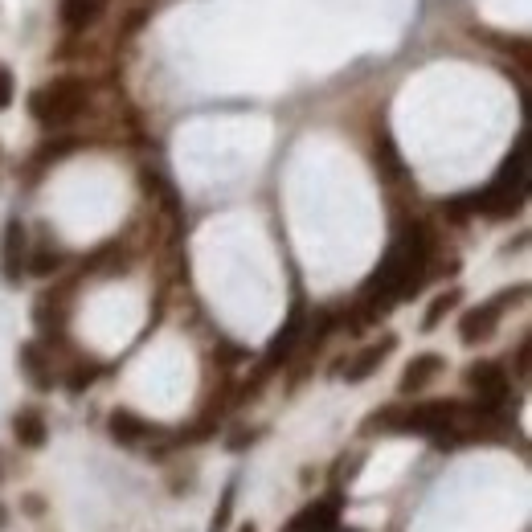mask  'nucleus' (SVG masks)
<instances>
[{
  "label": "nucleus",
  "instance_id": "obj_15",
  "mask_svg": "<svg viewBox=\"0 0 532 532\" xmlns=\"http://www.w3.org/2000/svg\"><path fill=\"white\" fill-rule=\"evenodd\" d=\"M459 299H463V295H459V287H451V291H442V295H438V299L430 303V312H426L422 328H426V332H434V328L442 324V316H447V312H451V307H455Z\"/></svg>",
  "mask_w": 532,
  "mask_h": 532
},
{
  "label": "nucleus",
  "instance_id": "obj_8",
  "mask_svg": "<svg viewBox=\"0 0 532 532\" xmlns=\"http://www.w3.org/2000/svg\"><path fill=\"white\" fill-rule=\"evenodd\" d=\"M393 344H397L393 336H381L377 344L361 348V352H357V357H348V365L340 369V377H344L348 385H357V381H365L369 373H377V369H381V361H385V357H389V352H393Z\"/></svg>",
  "mask_w": 532,
  "mask_h": 532
},
{
  "label": "nucleus",
  "instance_id": "obj_13",
  "mask_svg": "<svg viewBox=\"0 0 532 532\" xmlns=\"http://www.w3.org/2000/svg\"><path fill=\"white\" fill-rule=\"evenodd\" d=\"M21 369L29 373L33 389H54V373H50V365H46V352H41L33 340L21 344Z\"/></svg>",
  "mask_w": 532,
  "mask_h": 532
},
{
  "label": "nucleus",
  "instance_id": "obj_11",
  "mask_svg": "<svg viewBox=\"0 0 532 532\" xmlns=\"http://www.w3.org/2000/svg\"><path fill=\"white\" fill-rule=\"evenodd\" d=\"M438 373H442V357H438V352H418V357L406 365V373H402V393L426 389Z\"/></svg>",
  "mask_w": 532,
  "mask_h": 532
},
{
  "label": "nucleus",
  "instance_id": "obj_18",
  "mask_svg": "<svg viewBox=\"0 0 532 532\" xmlns=\"http://www.w3.org/2000/svg\"><path fill=\"white\" fill-rule=\"evenodd\" d=\"M238 532H258V528H254V524H242V528H238Z\"/></svg>",
  "mask_w": 532,
  "mask_h": 532
},
{
  "label": "nucleus",
  "instance_id": "obj_1",
  "mask_svg": "<svg viewBox=\"0 0 532 532\" xmlns=\"http://www.w3.org/2000/svg\"><path fill=\"white\" fill-rule=\"evenodd\" d=\"M426 262H430V238L414 221V226H406L393 238L385 262L377 266V275L365 283V316L373 320V316L389 312V303L414 295L426 275Z\"/></svg>",
  "mask_w": 532,
  "mask_h": 532
},
{
  "label": "nucleus",
  "instance_id": "obj_12",
  "mask_svg": "<svg viewBox=\"0 0 532 532\" xmlns=\"http://www.w3.org/2000/svg\"><path fill=\"white\" fill-rule=\"evenodd\" d=\"M111 434H115V442L140 447V442L152 434V426H148L140 414H131V410H115V414H111Z\"/></svg>",
  "mask_w": 532,
  "mask_h": 532
},
{
  "label": "nucleus",
  "instance_id": "obj_14",
  "mask_svg": "<svg viewBox=\"0 0 532 532\" xmlns=\"http://www.w3.org/2000/svg\"><path fill=\"white\" fill-rule=\"evenodd\" d=\"M103 9V0H62V25L66 29H86Z\"/></svg>",
  "mask_w": 532,
  "mask_h": 532
},
{
  "label": "nucleus",
  "instance_id": "obj_2",
  "mask_svg": "<svg viewBox=\"0 0 532 532\" xmlns=\"http://www.w3.org/2000/svg\"><path fill=\"white\" fill-rule=\"evenodd\" d=\"M524 193H528V152H524V140H520L516 152L496 172V181L487 185L479 197H471L467 205H475L483 213H512L516 205H524Z\"/></svg>",
  "mask_w": 532,
  "mask_h": 532
},
{
  "label": "nucleus",
  "instance_id": "obj_4",
  "mask_svg": "<svg viewBox=\"0 0 532 532\" xmlns=\"http://www.w3.org/2000/svg\"><path fill=\"white\" fill-rule=\"evenodd\" d=\"M467 385L475 389V397H479V406L475 410H483V414H500V406L508 402V373L496 365V361H479V365H471L467 369Z\"/></svg>",
  "mask_w": 532,
  "mask_h": 532
},
{
  "label": "nucleus",
  "instance_id": "obj_16",
  "mask_svg": "<svg viewBox=\"0 0 532 532\" xmlns=\"http://www.w3.org/2000/svg\"><path fill=\"white\" fill-rule=\"evenodd\" d=\"M234 492H238V487L226 483V496H221V504H217V512H213V520H209V532H226V528H230V516H234Z\"/></svg>",
  "mask_w": 532,
  "mask_h": 532
},
{
  "label": "nucleus",
  "instance_id": "obj_6",
  "mask_svg": "<svg viewBox=\"0 0 532 532\" xmlns=\"http://www.w3.org/2000/svg\"><path fill=\"white\" fill-rule=\"evenodd\" d=\"M25 271H29V234L21 217H9L5 238H0V275H5V283H21Z\"/></svg>",
  "mask_w": 532,
  "mask_h": 532
},
{
  "label": "nucleus",
  "instance_id": "obj_7",
  "mask_svg": "<svg viewBox=\"0 0 532 532\" xmlns=\"http://www.w3.org/2000/svg\"><path fill=\"white\" fill-rule=\"evenodd\" d=\"M340 524V496H324L316 504H303L283 532H332Z\"/></svg>",
  "mask_w": 532,
  "mask_h": 532
},
{
  "label": "nucleus",
  "instance_id": "obj_5",
  "mask_svg": "<svg viewBox=\"0 0 532 532\" xmlns=\"http://www.w3.org/2000/svg\"><path fill=\"white\" fill-rule=\"evenodd\" d=\"M520 295H524V287L504 291V295H496V299H487V303L471 307V312L459 320V340H463V344H479V340H487V336L496 332V324H500V316H504V307H508L512 299H520Z\"/></svg>",
  "mask_w": 532,
  "mask_h": 532
},
{
  "label": "nucleus",
  "instance_id": "obj_9",
  "mask_svg": "<svg viewBox=\"0 0 532 532\" xmlns=\"http://www.w3.org/2000/svg\"><path fill=\"white\" fill-rule=\"evenodd\" d=\"M299 332H303V312H291L287 324L275 332V340L266 344V361H262V369L283 365V361L291 357V352H295V344H299Z\"/></svg>",
  "mask_w": 532,
  "mask_h": 532
},
{
  "label": "nucleus",
  "instance_id": "obj_3",
  "mask_svg": "<svg viewBox=\"0 0 532 532\" xmlns=\"http://www.w3.org/2000/svg\"><path fill=\"white\" fill-rule=\"evenodd\" d=\"M86 107V82L82 78H54L50 86H37L29 95V111L46 127H66Z\"/></svg>",
  "mask_w": 532,
  "mask_h": 532
},
{
  "label": "nucleus",
  "instance_id": "obj_17",
  "mask_svg": "<svg viewBox=\"0 0 532 532\" xmlns=\"http://www.w3.org/2000/svg\"><path fill=\"white\" fill-rule=\"evenodd\" d=\"M13 91H17V86H13V70L0 66V111L13 107Z\"/></svg>",
  "mask_w": 532,
  "mask_h": 532
},
{
  "label": "nucleus",
  "instance_id": "obj_10",
  "mask_svg": "<svg viewBox=\"0 0 532 532\" xmlns=\"http://www.w3.org/2000/svg\"><path fill=\"white\" fill-rule=\"evenodd\" d=\"M13 434H17V442L21 447H29V451H37V447H46V438H50V426H46V414L41 410H21L17 418H13Z\"/></svg>",
  "mask_w": 532,
  "mask_h": 532
}]
</instances>
